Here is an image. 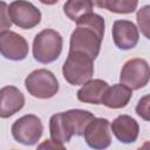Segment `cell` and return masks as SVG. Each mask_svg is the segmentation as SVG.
Wrapping results in <instances>:
<instances>
[{"mask_svg":"<svg viewBox=\"0 0 150 150\" xmlns=\"http://www.w3.org/2000/svg\"><path fill=\"white\" fill-rule=\"evenodd\" d=\"M76 25L70 35L69 50L84 53L95 60L100 54L104 36V19L96 13H90L81 18Z\"/></svg>","mask_w":150,"mask_h":150,"instance_id":"obj_1","label":"cell"},{"mask_svg":"<svg viewBox=\"0 0 150 150\" xmlns=\"http://www.w3.org/2000/svg\"><path fill=\"white\" fill-rule=\"evenodd\" d=\"M95 118L88 110L71 109L54 114L49 120V134L53 142L63 144L75 136H82L87 125Z\"/></svg>","mask_w":150,"mask_h":150,"instance_id":"obj_2","label":"cell"},{"mask_svg":"<svg viewBox=\"0 0 150 150\" xmlns=\"http://www.w3.org/2000/svg\"><path fill=\"white\" fill-rule=\"evenodd\" d=\"M64 80L71 86H81L94 75V60L84 53L69 50L62 66Z\"/></svg>","mask_w":150,"mask_h":150,"instance_id":"obj_3","label":"cell"},{"mask_svg":"<svg viewBox=\"0 0 150 150\" xmlns=\"http://www.w3.org/2000/svg\"><path fill=\"white\" fill-rule=\"evenodd\" d=\"M63 46L61 34L55 29H43L33 40V56L43 64L52 63L59 59Z\"/></svg>","mask_w":150,"mask_h":150,"instance_id":"obj_4","label":"cell"},{"mask_svg":"<svg viewBox=\"0 0 150 150\" xmlns=\"http://www.w3.org/2000/svg\"><path fill=\"white\" fill-rule=\"evenodd\" d=\"M25 87L33 97L48 100L54 97L59 91V81L48 69L40 68L33 70L25 79Z\"/></svg>","mask_w":150,"mask_h":150,"instance_id":"obj_5","label":"cell"},{"mask_svg":"<svg viewBox=\"0 0 150 150\" xmlns=\"http://www.w3.org/2000/svg\"><path fill=\"white\" fill-rule=\"evenodd\" d=\"M11 131L16 142L23 145H34L43 134V125L36 115L28 114L18 118L12 124Z\"/></svg>","mask_w":150,"mask_h":150,"instance_id":"obj_6","label":"cell"},{"mask_svg":"<svg viewBox=\"0 0 150 150\" xmlns=\"http://www.w3.org/2000/svg\"><path fill=\"white\" fill-rule=\"evenodd\" d=\"M120 81L132 90H138L145 87L150 81L149 63L141 57L128 60L122 67Z\"/></svg>","mask_w":150,"mask_h":150,"instance_id":"obj_7","label":"cell"},{"mask_svg":"<svg viewBox=\"0 0 150 150\" xmlns=\"http://www.w3.org/2000/svg\"><path fill=\"white\" fill-rule=\"evenodd\" d=\"M8 14L14 25L22 29H32L41 21V12L27 0H14L8 6Z\"/></svg>","mask_w":150,"mask_h":150,"instance_id":"obj_8","label":"cell"},{"mask_svg":"<svg viewBox=\"0 0 150 150\" xmlns=\"http://www.w3.org/2000/svg\"><path fill=\"white\" fill-rule=\"evenodd\" d=\"M0 52L7 60L21 61L27 57L29 47L22 35L7 29L0 32Z\"/></svg>","mask_w":150,"mask_h":150,"instance_id":"obj_9","label":"cell"},{"mask_svg":"<svg viewBox=\"0 0 150 150\" xmlns=\"http://www.w3.org/2000/svg\"><path fill=\"white\" fill-rule=\"evenodd\" d=\"M109 121L102 117H95L84 130V141L91 149H107L111 144V136L109 131Z\"/></svg>","mask_w":150,"mask_h":150,"instance_id":"obj_10","label":"cell"},{"mask_svg":"<svg viewBox=\"0 0 150 150\" xmlns=\"http://www.w3.org/2000/svg\"><path fill=\"white\" fill-rule=\"evenodd\" d=\"M112 41L118 49L129 50L136 47L139 39L138 28L129 20H116L111 28Z\"/></svg>","mask_w":150,"mask_h":150,"instance_id":"obj_11","label":"cell"},{"mask_svg":"<svg viewBox=\"0 0 150 150\" xmlns=\"http://www.w3.org/2000/svg\"><path fill=\"white\" fill-rule=\"evenodd\" d=\"M25 105L23 94L14 86L2 87L0 90V117L8 118L20 111Z\"/></svg>","mask_w":150,"mask_h":150,"instance_id":"obj_12","label":"cell"},{"mask_svg":"<svg viewBox=\"0 0 150 150\" xmlns=\"http://www.w3.org/2000/svg\"><path fill=\"white\" fill-rule=\"evenodd\" d=\"M114 136L124 144L134 143L139 134V125L135 118L129 115L117 116L110 124Z\"/></svg>","mask_w":150,"mask_h":150,"instance_id":"obj_13","label":"cell"},{"mask_svg":"<svg viewBox=\"0 0 150 150\" xmlns=\"http://www.w3.org/2000/svg\"><path fill=\"white\" fill-rule=\"evenodd\" d=\"M108 87L109 84L101 79H90L77 90V100L83 103L102 104V98Z\"/></svg>","mask_w":150,"mask_h":150,"instance_id":"obj_14","label":"cell"},{"mask_svg":"<svg viewBox=\"0 0 150 150\" xmlns=\"http://www.w3.org/2000/svg\"><path fill=\"white\" fill-rule=\"evenodd\" d=\"M132 97V89L123 83H117L111 87H108L105 90L102 104L110 109H121L128 105Z\"/></svg>","mask_w":150,"mask_h":150,"instance_id":"obj_15","label":"cell"},{"mask_svg":"<svg viewBox=\"0 0 150 150\" xmlns=\"http://www.w3.org/2000/svg\"><path fill=\"white\" fill-rule=\"evenodd\" d=\"M93 0H67L63 5V12L68 19L77 22L81 18L94 13Z\"/></svg>","mask_w":150,"mask_h":150,"instance_id":"obj_16","label":"cell"},{"mask_svg":"<svg viewBox=\"0 0 150 150\" xmlns=\"http://www.w3.org/2000/svg\"><path fill=\"white\" fill-rule=\"evenodd\" d=\"M138 0H105L104 8L116 14H130L136 11Z\"/></svg>","mask_w":150,"mask_h":150,"instance_id":"obj_17","label":"cell"},{"mask_svg":"<svg viewBox=\"0 0 150 150\" xmlns=\"http://www.w3.org/2000/svg\"><path fill=\"white\" fill-rule=\"evenodd\" d=\"M137 25L141 33L150 40V5H145L137 11Z\"/></svg>","mask_w":150,"mask_h":150,"instance_id":"obj_18","label":"cell"},{"mask_svg":"<svg viewBox=\"0 0 150 150\" xmlns=\"http://www.w3.org/2000/svg\"><path fill=\"white\" fill-rule=\"evenodd\" d=\"M136 114L144 121H150V94L142 96L136 104Z\"/></svg>","mask_w":150,"mask_h":150,"instance_id":"obj_19","label":"cell"},{"mask_svg":"<svg viewBox=\"0 0 150 150\" xmlns=\"http://www.w3.org/2000/svg\"><path fill=\"white\" fill-rule=\"evenodd\" d=\"M12 26V20L8 14V8L5 1H1V32L7 30Z\"/></svg>","mask_w":150,"mask_h":150,"instance_id":"obj_20","label":"cell"},{"mask_svg":"<svg viewBox=\"0 0 150 150\" xmlns=\"http://www.w3.org/2000/svg\"><path fill=\"white\" fill-rule=\"evenodd\" d=\"M93 2L98 7V8H104V4L105 0H93Z\"/></svg>","mask_w":150,"mask_h":150,"instance_id":"obj_21","label":"cell"},{"mask_svg":"<svg viewBox=\"0 0 150 150\" xmlns=\"http://www.w3.org/2000/svg\"><path fill=\"white\" fill-rule=\"evenodd\" d=\"M41 4L43 5H48V6H52V5H55L59 0H39Z\"/></svg>","mask_w":150,"mask_h":150,"instance_id":"obj_22","label":"cell"}]
</instances>
